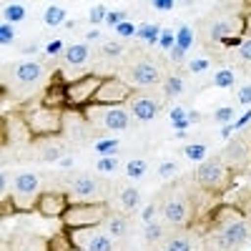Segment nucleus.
I'll return each instance as SVG.
<instances>
[{
    "label": "nucleus",
    "mask_w": 251,
    "mask_h": 251,
    "mask_svg": "<svg viewBox=\"0 0 251 251\" xmlns=\"http://www.w3.org/2000/svg\"><path fill=\"white\" fill-rule=\"evenodd\" d=\"M88 18H91V23L96 25V23H100V20H106V18H108V8L103 5V3H98V5H93V8H91Z\"/></svg>",
    "instance_id": "nucleus-30"
},
{
    "label": "nucleus",
    "mask_w": 251,
    "mask_h": 251,
    "mask_svg": "<svg viewBox=\"0 0 251 251\" xmlns=\"http://www.w3.org/2000/svg\"><path fill=\"white\" fill-rule=\"evenodd\" d=\"M166 96H178L181 91H183V80L178 78V75H171L169 80H166Z\"/></svg>",
    "instance_id": "nucleus-29"
},
{
    "label": "nucleus",
    "mask_w": 251,
    "mask_h": 251,
    "mask_svg": "<svg viewBox=\"0 0 251 251\" xmlns=\"http://www.w3.org/2000/svg\"><path fill=\"white\" fill-rule=\"evenodd\" d=\"M25 251H30V249H25Z\"/></svg>",
    "instance_id": "nucleus-52"
},
{
    "label": "nucleus",
    "mask_w": 251,
    "mask_h": 251,
    "mask_svg": "<svg viewBox=\"0 0 251 251\" xmlns=\"http://www.w3.org/2000/svg\"><path fill=\"white\" fill-rule=\"evenodd\" d=\"M38 211L43 214V216H63L66 214V208H68V199L63 196V194H43V196H38Z\"/></svg>",
    "instance_id": "nucleus-13"
},
{
    "label": "nucleus",
    "mask_w": 251,
    "mask_h": 251,
    "mask_svg": "<svg viewBox=\"0 0 251 251\" xmlns=\"http://www.w3.org/2000/svg\"><path fill=\"white\" fill-rule=\"evenodd\" d=\"M171 118H174L176 123H181V118H183V108H174V111H171Z\"/></svg>",
    "instance_id": "nucleus-50"
},
{
    "label": "nucleus",
    "mask_w": 251,
    "mask_h": 251,
    "mask_svg": "<svg viewBox=\"0 0 251 251\" xmlns=\"http://www.w3.org/2000/svg\"><path fill=\"white\" fill-rule=\"evenodd\" d=\"M249 239V226L244 221H231V224H226L219 236H216V244L224 249V251H234L239 249L244 241Z\"/></svg>",
    "instance_id": "nucleus-10"
},
{
    "label": "nucleus",
    "mask_w": 251,
    "mask_h": 251,
    "mask_svg": "<svg viewBox=\"0 0 251 251\" xmlns=\"http://www.w3.org/2000/svg\"><path fill=\"white\" fill-rule=\"evenodd\" d=\"M96 169H98L100 174H113V171L118 169V161H116V158H111V156H103V158L98 161Z\"/></svg>",
    "instance_id": "nucleus-31"
},
{
    "label": "nucleus",
    "mask_w": 251,
    "mask_h": 251,
    "mask_svg": "<svg viewBox=\"0 0 251 251\" xmlns=\"http://www.w3.org/2000/svg\"><path fill=\"white\" fill-rule=\"evenodd\" d=\"M153 214H156V206H146V211H143V219L151 224V219H153Z\"/></svg>",
    "instance_id": "nucleus-49"
},
{
    "label": "nucleus",
    "mask_w": 251,
    "mask_h": 251,
    "mask_svg": "<svg viewBox=\"0 0 251 251\" xmlns=\"http://www.w3.org/2000/svg\"><path fill=\"white\" fill-rule=\"evenodd\" d=\"M131 98V83H126L123 78H106L100 83V88L93 98V103L100 106H118V103Z\"/></svg>",
    "instance_id": "nucleus-4"
},
{
    "label": "nucleus",
    "mask_w": 251,
    "mask_h": 251,
    "mask_svg": "<svg viewBox=\"0 0 251 251\" xmlns=\"http://www.w3.org/2000/svg\"><path fill=\"white\" fill-rule=\"evenodd\" d=\"M128 111L138 121H151L158 113V100L151 98V96H133L131 103H128Z\"/></svg>",
    "instance_id": "nucleus-12"
},
{
    "label": "nucleus",
    "mask_w": 251,
    "mask_h": 251,
    "mask_svg": "<svg viewBox=\"0 0 251 251\" xmlns=\"http://www.w3.org/2000/svg\"><path fill=\"white\" fill-rule=\"evenodd\" d=\"M91 58V48L86 43H75L71 48H66V53H63V60L68 63V66H83Z\"/></svg>",
    "instance_id": "nucleus-18"
},
{
    "label": "nucleus",
    "mask_w": 251,
    "mask_h": 251,
    "mask_svg": "<svg viewBox=\"0 0 251 251\" xmlns=\"http://www.w3.org/2000/svg\"><path fill=\"white\" fill-rule=\"evenodd\" d=\"M163 251H191V241L186 236H171V239H166Z\"/></svg>",
    "instance_id": "nucleus-24"
},
{
    "label": "nucleus",
    "mask_w": 251,
    "mask_h": 251,
    "mask_svg": "<svg viewBox=\"0 0 251 251\" xmlns=\"http://www.w3.org/2000/svg\"><path fill=\"white\" fill-rule=\"evenodd\" d=\"M146 169H149V166H146V161H131V163H128V171H126V174H128L131 178H141V176L146 174Z\"/></svg>",
    "instance_id": "nucleus-34"
},
{
    "label": "nucleus",
    "mask_w": 251,
    "mask_h": 251,
    "mask_svg": "<svg viewBox=\"0 0 251 251\" xmlns=\"http://www.w3.org/2000/svg\"><path fill=\"white\" fill-rule=\"evenodd\" d=\"M234 33H236V23H234L231 18L214 20L211 28H208V38H211V40H231Z\"/></svg>",
    "instance_id": "nucleus-17"
},
{
    "label": "nucleus",
    "mask_w": 251,
    "mask_h": 251,
    "mask_svg": "<svg viewBox=\"0 0 251 251\" xmlns=\"http://www.w3.org/2000/svg\"><path fill=\"white\" fill-rule=\"evenodd\" d=\"M251 156V149H249V143L244 138H231L226 143V149L221 153V161L226 166H231V169H239V166H244Z\"/></svg>",
    "instance_id": "nucleus-11"
},
{
    "label": "nucleus",
    "mask_w": 251,
    "mask_h": 251,
    "mask_svg": "<svg viewBox=\"0 0 251 251\" xmlns=\"http://www.w3.org/2000/svg\"><path fill=\"white\" fill-rule=\"evenodd\" d=\"M158 25H151V23H146V25H141L138 28V35L141 38H146V40H156V35H158Z\"/></svg>",
    "instance_id": "nucleus-36"
},
{
    "label": "nucleus",
    "mask_w": 251,
    "mask_h": 251,
    "mask_svg": "<svg viewBox=\"0 0 251 251\" xmlns=\"http://www.w3.org/2000/svg\"><path fill=\"white\" fill-rule=\"evenodd\" d=\"M161 46H163V48H171V46H174V35H171L169 30H163V35H161Z\"/></svg>",
    "instance_id": "nucleus-46"
},
{
    "label": "nucleus",
    "mask_w": 251,
    "mask_h": 251,
    "mask_svg": "<svg viewBox=\"0 0 251 251\" xmlns=\"http://www.w3.org/2000/svg\"><path fill=\"white\" fill-rule=\"evenodd\" d=\"M138 201H141V191L138 188H123L121 191V203H123V208L126 211H131V208H136L138 206Z\"/></svg>",
    "instance_id": "nucleus-23"
},
{
    "label": "nucleus",
    "mask_w": 251,
    "mask_h": 251,
    "mask_svg": "<svg viewBox=\"0 0 251 251\" xmlns=\"http://www.w3.org/2000/svg\"><path fill=\"white\" fill-rule=\"evenodd\" d=\"M10 75H13V83H18L20 88H30L43 78V66L38 60H23L10 68Z\"/></svg>",
    "instance_id": "nucleus-9"
},
{
    "label": "nucleus",
    "mask_w": 251,
    "mask_h": 251,
    "mask_svg": "<svg viewBox=\"0 0 251 251\" xmlns=\"http://www.w3.org/2000/svg\"><path fill=\"white\" fill-rule=\"evenodd\" d=\"M121 53H123V46L116 43V40H113V43H106V46L100 48V55H103V58H118Z\"/></svg>",
    "instance_id": "nucleus-32"
},
{
    "label": "nucleus",
    "mask_w": 251,
    "mask_h": 251,
    "mask_svg": "<svg viewBox=\"0 0 251 251\" xmlns=\"http://www.w3.org/2000/svg\"><path fill=\"white\" fill-rule=\"evenodd\" d=\"M106 228L111 231V234H108L111 239H121V236L128 234V219H126V216H108Z\"/></svg>",
    "instance_id": "nucleus-19"
},
{
    "label": "nucleus",
    "mask_w": 251,
    "mask_h": 251,
    "mask_svg": "<svg viewBox=\"0 0 251 251\" xmlns=\"http://www.w3.org/2000/svg\"><path fill=\"white\" fill-rule=\"evenodd\" d=\"M239 55H241V60H251V38H246L239 46Z\"/></svg>",
    "instance_id": "nucleus-42"
},
{
    "label": "nucleus",
    "mask_w": 251,
    "mask_h": 251,
    "mask_svg": "<svg viewBox=\"0 0 251 251\" xmlns=\"http://www.w3.org/2000/svg\"><path fill=\"white\" fill-rule=\"evenodd\" d=\"M174 0H153V3H151V8L153 10H174Z\"/></svg>",
    "instance_id": "nucleus-43"
},
{
    "label": "nucleus",
    "mask_w": 251,
    "mask_h": 251,
    "mask_svg": "<svg viewBox=\"0 0 251 251\" xmlns=\"http://www.w3.org/2000/svg\"><path fill=\"white\" fill-rule=\"evenodd\" d=\"M23 123L28 126V131L35 136H53L60 131L63 126V116L60 108H50V106H33L23 113Z\"/></svg>",
    "instance_id": "nucleus-2"
},
{
    "label": "nucleus",
    "mask_w": 251,
    "mask_h": 251,
    "mask_svg": "<svg viewBox=\"0 0 251 251\" xmlns=\"http://www.w3.org/2000/svg\"><path fill=\"white\" fill-rule=\"evenodd\" d=\"M236 98H239V103L249 106V103H251V86H241V88H239V93H236Z\"/></svg>",
    "instance_id": "nucleus-41"
},
{
    "label": "nucleus",
    "mask_w": 251,
    "mask_h": 251,
    "mask_svg": "<svg viewBox=\"0 0 251 251\" xmlns=\"http://www.w3.org/2000/svg\"><path fill=\"white\" fill-rule=\"evenodd\" d=\"M73 246L80 251H113V239L108 234H91V228L73 231Z\"/></svg>",
    "instance_id": "nucleus-8"
},
{
    "label": "nucleus",
    "mask_w": 251,
    "mask_h": 251,
    "mask_svg": "<svg viewBox=\"0 0 251 251\" xmlns=\"http://www.w3.org/2000/svg\"><path fill=\"white\" fill-rule=\"evenodd\" d=\"M103 221H108V203H73L66 208V214H63V224L73 231L78 228H93Z\"/></svg>",
    "instance_id": "nucleus-1"
},
{
    "label": "nucleus",
    "mask_w": 251,
    "mask_h": 251,
    "mask_svg": "<svg viewBox=\"0 0 251 251\" xmlns=\"http://www.w3.org/2000/svg\"><path fill=\"white\" fill-rule=\"evenodd\" d=\"M100 123L106 126L108 131H123L128 126V111L121 108V106H108L100 116Z\"/></svg>",
    "instance_id": "nucleus-16"
},
{
    "label": "nucleus",
    "mask_w": 251,
    "mask_h": 251,
    "mask_svg": "<svg viewBox=\"0 0 251 251\" xmlns=\"http://www.w3.org/2000/svg\"><path fill=\"white\" fill-rule=\"evenodd\" d=\"M188 40H191V30H188V28H181V33H178V48H183V50H186Z\"/></svg>",
    "instance_id": "nucleus-44"
},
{
    "label": "nucleus",
    "mask_w": 251,
    "mask_h": 251,
    "mask_svg": "<svg viewBox=\"0 0 251 251\" xmlns=\"http://www.w3.org/2000/svg\"><path fill=\"white\" fill-rule=\"evenodd\" d=\"M38 176L33 171H20L13 181V201L18 208H30L33 203H38Z\"/></svg>",
    "instance_id": "nucleus-3"
},
{
    "label": "nucleus",
    "mask_w": 251,
    "mask_h": 251,
    "mask_svg": "<svg viewBox=\"0 0 251 251\" xmlns=\"http://www.w3.org/2000/svg\"><path fill=\"white\" fill-rule=\"evenodd\" d=\"M171 60H174V63H181V60H183V48L174 46V50H171Z\"/></svg>",
    "instance_id": "nucleus-47"
},
{
    "label": "nucleus",
    "mask_w": 251,
    "mask_h": 251,
    "mask_svg": "<svg viewBox=\"0 0 251 251\" xmlns=\"http://www.w3.org/2000/svg\"><path fill=\"white\" fill-rule=\"evenodd\" d=\"M128 80L133 86H141V88H149V86H156L161 83V68L158 63L143 58V60H136L128 66Z\"/></svg>",
    "instance_id": "nucleus-7"
},
{
    "label": "nucleus",
    "mask_w": 251,
    "mask_h": 251,
    "mask_svg": "<svg viewBox=\"0 0 251 251\" xmlns=\"http://www.w3.org/2000/svg\"><path fill=\"white\" fill-rule=\"evenodd\" d=\"M214 86L216 88H231L234 86V73L231 71H219L214 75Z\"/></svg>",
    "instance_id": "nucleus-27"
},
{
    "label": "nucleus",
    "mask_w": 251,
    "mask_h": 251,
    "mask_svg": "<svg viewBox=\"0 0 251 251\" xmlns=\"http://www.w3.org/2000/svg\"><path fill=\"white\" fill-rule=\"evenodd\" d=\"M163 234H166V231H163V226H161V224H153V221H151V224H146L143 239L149 241V244H156V241H161V239H163Z\"/></svg>",
    "instance_id": "nucleus-25"
},
{
    "label": "nucleus",
    "mask_w": 251,
    "mask_h": 251,
    "mask_svg": "<svg viewBox=\"0 0 251 251\" xmlns=\"http://www.w3.org/2000/svg\"><path fill=\"white\" fill-rule=\"evenodd\" d=\"M103 80L106 78H100V75H83L78 80H71L68 88H66V100L73 103V106H80V103H86V100H93Z\"/></svg>",
    "instance_id": "nucleus-5"
},
{
    "label": "nucleus",
    "mask_w": 251,
    "mask_h": 251,
    "mask_svg": "<svg viewBox=\"0 0 251 251\" xmlns=\"http://www.w3.org/2000/svg\"><path fill=\"white\" fill-rule=\"evenodd\" d=\"M176 171H178V163H176V161H163V163L158 166V176H161V178H171Z\"/></svg>",
    "instance_id": "nucleus-33"
},
{
    "label": "nucleus",
    "mask_w": 251,
    "mask_h": 251,
    "mask_svg": "<svg viewBox=\"0 0 251 251\" xmlns=\"http://www.w3.org/2000/svg\"><path fill=\"white\" fill-rule=\"evenodd\" d=\"M113 149H118V141H103V143H98V151H100L103 156H111Z\"/></svg>",
    "instance_id": "nucleus-39"
},
{
    "label": "nucleus",
    "mask_w": 251,
    "mask_h": 251,
    "mask_svg": "<svg viewBox=\"0 0 251 251\" xmlns=\"http://www.w3.org/2000/svg\"><path fill=\"white\" fill-rule=\"evenodd\" d=\"M163 219L166 224H171V226H183L188 221V203L181 201V199H171L169 203L163 206Z\"/></svg>",
    "instance_id": "nucleus-15"
},
{
    "label": "nucleus",
    "mask_w": 251,
    "mask_h": 251,
    "mask_svg": "<svg viewBox=\"0 0 251 251\" xmlns=\"http://www.w3.org/2000/svg\"><path fill=\"white\" fill-rule=\"evenodd\" d=\"M196 181H199L201 188H206V191H216V188H221L226 183V163L221 158L203 161L196 171Z\"/></svg>",
    "instance_id": "nucleus-6"
},
{
    "label": "nucleus",
    "mask_w": 251,
    "mask_h": 251,
    "mask_svg": "<svg viewBox=\"0 0 251 251\" xmlns=\"http://www.w3.org/2000/svg\"><path fill=\"white\" fill-rule=\"evenodd\" d=\"M0 196H3V201L8 199V171L0 174Z\"/></svg>",
    "instance_id": "nucleus-45"
},
{
    "label": "nucleus",
    "mask_w": 251,
    "mask_h": 251,
    "mask_svg": "<svg viewBox=\"0 0 251 251\" xmlns=\"http://www.w3.org/2000/svg\"><path fill=\"white\" fill-rule=\"evenodd\" d=\"M3 15H5V23L13 25V23H20V20L25 18V5H20V3H8L3 8Z\"/></svg>",
    "instance_id": "nucleus-21"
},
{
    "label": "nucleus",
    "mask_w": 251,
    "mask_h": 251,
    "mask_svg": "<svg viewBox=\"0 0 251 251\" xmlns=\"http://www.w3.org/2000/svg\"><path fill=\"white\" fill-rule=\"evenodd\" d=\"M183 153H186V158H191V161H201V158H206V146L203 143H188L183 149Z\"/></svg>",
    "instance_id": "nucleus-26"
},
{
    "label": "nucleus",
    "mask_w": 251,
    "mask_h": 251,
    "mask_svg": "<svg viewBox=\"0 0 251 251\" xmlns=\"http://www.w3.org/2000/svg\"><path fill=\"white\" fill-rule=\"evenodd\" d=\"M60 46H63L60 40H53V43L48 46V53H50V55H53V53H58V50H60Z\"/></svg>",
    "instance_id": "nucleus-51"
},
{
    "label": "nucleus",
    "mask_w": 251,
    "mask_h": 251,
    "mask_svg": "<svg viewBox=\"0 0 251 251\" xmlns=\"http://www.w3.org/2000/svg\"><path fill=\"white\" fill-rule=\"evenodd\" d=\"M13 38H15V30H13V25H8V23H3V25H0V43H3V46H8V43H13Z\"/></svg>",
    "instance_id": "nucleus-37"
},
{
    "label": "nucleus",
    "mask_w": 251,
    "mask_h": 251,
    "mask_svg": "<svg viewBox=\"0 0 251 251\" xmlns=\"http://www.w3.org/2000/svg\"><path fill=\"white\" fill-rule=\"evenodd\" d=\"M123 18H126V13H123V10H116V13H108L106 20H108V25H116V28H118L121 23H126Z\"/></svg>",
    "instance_id": "nucleus-40"
},
{
    "label": "nucleus",
    "mask_w": 251,
    "mask_h": 251,
    "mask_svg": "<svg viewBox=\"0 0 251 251\" xmlns=\"http://www.w3.org/2000/svg\"><path fill=\"white\" fill-rule=\"evenodd\" d=\"M234 113H236V111H234L231 106H221V108L214 113V121H219V123H228V121L234 118Z\"/></svg>",
    "instance_id": "nucleus-35"
},
{
    "label": "nucleus",
    "mask_w": 251,
    "mask_h": 251,
    "mask_svg": "<svg viewBox=\"0 0 251 251\" xmlns=\"http://www.w3.org/2000/svg\"><path fill=\"white\" fill-rule=\"evenodd\" d=\"M206 66H208V60H194V63H191V71H194V73H201Z\"/></svg>",
    "instance_id": "nucleus-48"
},
{
    "label": "nucleus",
    "mask_w": 251,
    "mask_h": 251,
    "mask_svg": "<svg viewBox=\"0 0 251 251\" xmlns=\"http://www.w3.org/2000/svg\"><path fill=\"white\" fill-rule=\"evenodd\" d=\"M40 151H43V153H40V161H58L60 156H63V143L60 141H48V143H43V146H40Z\"/></svg>",
    "instance_id": "nucleus-20"
},
{
    "label": "nucleus",
    "mask_w": 251,
    "mask_h": 251,
    "mask_svg": "<svg viewBox=\"0 0 251 251\" xmlns=\"http://www.w3.org/2000/svg\"><path fill=\"white\" fill-rule=\"evenodd\" d=\"M71 246H73V241H68V239H66V234H60V236L50 239L48 251H71Z\"/></svg>",
    "instance_id": "nucleus-28"
},
{
    "label": "nucleus",
    "mask_w": 251,
    "mask_h": 251,
    "mask_svg": "<svg viewBox=\"0 0 251 251\" xmlns=\"http://www.w3.org/2000/svg\"><path fill=\"white\" fill-rule=\"evenodd\" d=\"M116 30H118V33H121L123 38H131V35H136V33H138V28H136L133 23H121V25H118Z\"/></svg>",
    "instance_id": "nucleus-38"
},
{
    "label": "nucleus",
    "mask_w": 251,
    "mask_h": 251,
    "mask_svg": "<svg viewBox=\"0 0 251 251\" xmlns=\"http://www.w3.org/2000/svg\"><path fill=\"white\" fill-rule=\"evenodd\" d=\"M71 194L75 199H93L98 194V178L91 174H80L71 181Z\"/></svg>",
    "instance_id": "nucleus-14"
},
{
    "label": "nucleus",
    "mask_w": 251,
    "mask_h": 251,
    "mask_svg": "<svg viewBox=\"0 0 251 251\" xmlns=\"http://www.w3.org/2000/svg\"><path fill=\"white\" fill-rule=\"evenodd\" d=\"M43 20H46L48 25H60L63 20H66V8H63V5H55V3L48 5L46 13H43Z\"/></svg>",
    "instance_id": "nucleus-22"
}]
</instances>
